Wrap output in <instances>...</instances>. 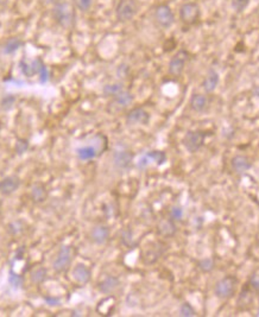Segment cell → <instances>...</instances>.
<instances>
[{"label": "cell", "instance_id": "20", "mask_svg": "<svg viewBox=\"0 0 259 317\" xmlns=\"http://www.w3.org/2000/svg\"><path fill=\"white\" fill-rule=\"evenodd\" d=\"M219 81H220V78H219L218 73L215 70H209L202 82V88L206 93H213L219 86Z\"/></svg>", "mask_w": 259, "mask_h": 317}, {"label": "cell", "instance_id": "41", "mask_svg": "<svg viewBox=\"0 0 259 317\" xmlns=\"http://www.w3.org/2000/svg\"><path fill=\"white\" fill-rule=\"evenodd\" d=\"M253 93H255V95L259 96V86H258V87H256V88L253 89Z\"/></svg>", "mask_w": 259, "mask_h": 317}, {"label": "cell", "instance_id": "37", "mask_svg": "<svg viewBox=\"0 0 259 317\" xmlns=\"http://www.w3.org/2000/svg\"><path fill=\"white\" fill-rule=\"evenodd\" d=\"M122 241L124 245L131 246L132 242H133V239H132V234L130 231H124L122 234Z\"/></svg>", "mask_w": 259, "mask_h": 317}, {"label": "cell", "instance_id": "16", "mask_svg": "<svg viewBox=\"0 0 259 317\" xmlns=\"http://www.w3.org/2000/svg\"><path fill=\"white\" fill-rule=\"evenodd\" d=\"M231 165H232L233 171H235L236 174H245L246 171H249L251 169V162L246 156L243 155H236L231 160Z\"/></svg>", "mask_w": 259, "mask_h": 317}, {"label": "cell", "instance_id": "13", "mask_svg": "<svg viewBox=\"0 0 259 317\" xmlns=\"http://www.w3.org/2000/svg\"><path fill=\"white\" fill-rule=\"evenodd\" d=\"M19 186H21V180L18 176L16 175L6 176L0 181V194L4 196H10L18 190Z\"/></svg>", "mask_w": 259, "mask_h": 317}, {"label": "cell", "instance_id": "36", "mask_svg": "<svg viewBox=\"0 0 259 317\" xmlns=\"http://www.w3.org/2000/svg\"><path fill=\"white\" fill-rule=\"evenodd\" d=\"M183 217V211L181 207H173L170 209V219L173 221H181Z\"/></svg>", "mask_w": 259, "mask_h": 317}, {"label": "cell", "instance_id": "38", "mask_svg": "<svg viewBox=\"0 0 259 317\" xmlns=\"http://www.w3.org/2000/svg\"><path fill=\"white\" fill-rule=\"evenodd\" d=\"M44 302L47 303L48 305H50V307H57V305H60V298L58 297H52V296H46L44 297Z\"/></svg>", "mask_w": 259, "mask_h": 317}, {"label": "cell", "instance_id": "33", "mask_svg": "<svg viewBox=\"0 0 259 317\" xmlns=\"http://www.w3.org/2000/svg\"><path fill=\"white\" fill-rule=\"evenodd\" d=\"M74 1L75 7L78 10H80L81 12H87V11L91 10L93 5V0H73Z\"/></svg>", "mask_w": 259, "mask_h": 317}, {"label": "cell", "instance_id": "24", "mask_svg": "<svg viewBox=\"0 0 259 317\" xmlns=\"http://www.w3.org/2000/svg\"><path fill=\"white\" fill-rule=\"evenodd\" d=\"M98 152H99V150L97 149V146H93V145L82 146V148L77 149L78 158L80 160H83V162L94 159V158L98 156Z\"/></svg>", "mask_w": 259, "mask_h": 317}, {"label": "cell", "instance_id": "12", "mask_svg": "<svg viewBox=\"0 0 259 317\" xmlns=\"http://www.w3.org/2000/svg\"><path fill=\"white\" fill-rule=\"evenodd\" d=\"M72 277H73V279L78 283V284L86 285L91 282L92 271L87 265L78 263V264H77L74 266V267H73Z\"/></svg>", "mask_w": 259, "mask_h": 317}, {"label": "cell", "instance_id": "3", "mask_svg": "<svg viewBox=\"0 0 259 317\" xmlns=\"http://www.w3.org/2000/svg\"><path fill=\"white\" fill-rule=\"evenodd\" d=\"M139 10L137 0H119L115 7V17L120 23H128L136 17Z\"/></svg>", "mask_w": 259, "mask_h": 317}, {"label": "cell", "instance_id": "19", "mask_svg": "<svg viewBox=\"0 0 259 317\" xmlns=\"http://www.w3.org/2000/svg\"><path fill=\"white\" fill-rule=\"evenodd\" d=\"M208 104H209L208 96L205 94H200V93L194 94L190 99V108L193 109L194 112H205L207 109Z\"/></svg>", "mask_w": 259, "mask_h": 317}, {"label": "cell", "instance_id": "10", "mask_svg": "<svg viewBox=\"0 0 259 317\" xmlns=\"http://www.w3.org/2000/svg\"><path fill=\"white\" fill-rule=\"evenodd\" d=\"M112 160H113L114 166L117 169L126 170L131 166L132 162H133V154L126 149H118L113 152Z\"/></svg>", "mask_w": 259, "mask_h": 317}, {"label": "cell", "instance_id": "35", "mask_svg": "<svg viewBox=\"0 0 259 317\" xmlns=\"http://www.w3.org/2000/svg\"><path fill=\"white\" fill-rule=\"evenodd\" d=\"M249 285L255 292L259 293V272H255L251 274L249 279Z\"/></svg>", "mask_w": 259, "mask_h": 317}, {"label": "cell", "instance_id": "11", "mask_svg": "<svg viewBox=\"0 0 259 317\" xmlns=\"http://www.w3.org/2000/svg\"><path fill=\"white\" fill-rule=\"evenodd\" d=\"M165 162H167V155H165V152L159 151V150H154V151L148 152V154H145L140 158L139 162H138V168L144 169L150 163H155L156 165H162Z\"/></svg>", "mask_w": 259, "mask_h": 317}, {"label": "cell", "instance_id": "8", "mask_svg": "<svg viewBox=\"0 0 259 317\" xmlns=\"http://www.w3.org/2000/svg\"><path fill=\"white\" fill-rule=\"evenodd\" d=\"M188 58H189V53H188L185 50H180L177 52L175 55L171 57L170 61H169L168 66V72L169 74L173 76H180L184 70L185 63H187Z\"/></svg>", "mask_w": 259, "mask_h": 317}, {"label": "cell", "instance_id": "22", "mask_svg": "<svg viewBox=\"0 0 259 317\" xmlns=\"http://www.w3.org/2000/svg\"><path fill=\"white\" fill-rule=\"evenodd\" d=\"M23 45H24V42L22 38L11 37L5 42L4 45H2V53H4L5 55H12V53L18 52Z\"/></svg>", "mask_w": 259, "mask_h": 317}, {"label": "cell", "instance_id": "34", "mask_svg": "<svg viewBox=\"0 0 259 317\" xmlns=\"http://www.w3.org/2000/svg\"><path fill=\"white\" fill-rule=\"evenodd\" d=\"M250 0H232L231 1V5H232L233 10L235 11L236 13H241L243 11L249 6Z\"/></svg>", "mask_w": 259, "mask_h": 317}, {"label": "cell", "instance_id": "6", "mask_svg": "<svg viewBox=\"0 0 259 317\" xmlns=\"http://www.w3.org/2000/svg\"><path fill=\"white\" fill-rule=\"evenodd\" d=\"M205 139H206V134L202 131H189L183 137L182 144L188 152L194 154L202 148Z\"/></svg>", "mask_w": 259, "mask_h": 317}, {"label": "cell", "instance_id": "25", "mask_svg": "<svg viewBox=\"0 0 259 317\" xmlns=\"http://www.w3.org/2000/svg\"><path fill=\"white\" fill-rule=\"evenodd\" d=\"M48 278V270L43 266H38V267H33L30 271V280L32 284L39 285L43 284Z\"/></svg>", "mask_w": 259, "mask_h": 317}, {"label": "cell", "instance_id": "28", "mask_svg": "<svg viewBox=\"0 0 259 317\" xmlns=\"http://www.w3.org/2000/svg\"><path fill=\"white\" fill-rule=\"evenodd\" d=\"M8 284L13 289H16V290L22 289L24 285V277L16 273L13 270H10V272H8Z\"/></svg>", "mask_w": 259, "mask_h": 317}, {"label": "cell", "instance_id": "14", "mask_svg": "<svg viewBox=\"0 0 259 317\" xmlns=\"http://www.w3.org/2000/svg\"><path fill=\"white\" fill-rule=\"evenodd\" d=\"M109 234L111 232L106 225H97L92 228L89 237L95 245H104L109 239Z\"/></svg>", "mask_w": 259, "mask_h": 317}, {"label": "cell", "instance_id": "1", "mask_svg": "<svg viewBox=\"0 0 259 317\" xmlns=\"http://www.w3.org/2000/svg\"><path fill=\"white\" fill-rule=\"evenodd\" d=\"M52 17L55 19V22L57 23L58 25L64 29L67 27H70L74 23L75 16H74V11L68 2L66 1H56L53 4V8H52Z\"/></svg>", "mask_w": 259, "mask_h": 317}, {"label": "cell", "instance_id": "15", "mask_svg": "<svg viewBox=\"0 0 259 317\" xmlns=\"http://www.w3.org/2000/svg\"><path fill=\"white\" fill-rule=\"evenodd\" d=\"M120 285V279L115 276H106L101 282L98 284V289L104 295H109L114 292Z\"/></svg>", "mask_w": 259, "mask_h": 317}, {"label": "cell", "instance_id": "31", "mask_svg": "<svg viewBox=\"0 0 259 317\" xmlns=\"http://www.w3.org/2000/svg\"><path fill=\"white\" fill-rule=\"evenodd\" d=\"M198 266H199L200 271H202V272H205V273H208V272H210V271L214 270L215 262H214V259H212V258H204V259L200 260Z\"/></svg>", "mask_w": 259, "mask_h": 317}, {"label": "cell", "instance_id": "2", "mask_svg": "<svg viewBox=\"0 0 259 317\" xmlns=\"http://www.w3.org/2000/svg\"><path fill=\"white\" fill-rule=\"evenodd\" d=\"M75 256V250L73 246L70 245H63L58 250L57 256L55 257L52 262V270L57 273H62L64 271H67L69 268V266L72 265L73 259Z\"/></svg>", "mask_w": 259, "mask_h": 317}, {"label": "cell", "instance_id": "40", "mask_svg": "<svg viewBox=\"0 0 259 317\" xmlns=\"http://www.w3.org/2000/svg\"><path fill=\"white\" fill-rule=\"evenodd\" d=\"M38 75H39V78H41L42 82H46L48 80V69H47L46 66L42 68V70L39 72Z\"/></svg>", "mask_w": 259, "mask_h": 317}, {"label": "cell", "instance_id": "23", "mask_svg": "<svg viewBox=\"0 0 259 317\" xmlns=\"http://www.w3.org/2000/svg\"><path fill=\"white\" fill-rule=\"evenodd\" d=\"M157 231L162 237L165 238H170L173 237L174 234L176 233V226L175 222L173 221L171 219H167V220H162L157 226Z\"/></svg>", "mask_w": 259, "mask_h": 317}, {"label": "cell", "instance_id": "29", "mask_svg": "<svg viewBox=\"0 0 259 317\" xmlns=\"http://www.w3.org/2000/svg\"><path fill=\"white\" fill-rule=\"evenodd\" d=\"M29 149H30V143L27 139H25V138H18V139L16 140L15 152L18 156L24 155L25 152H27V150Z\"/></svg>", "mask_w": 259, "mask_h": 317}, {"label": "cell", "instance_id": "32", "mask_svg": "<svg viewBox=\"0 0 259 317\" xmlns=\"http://www.w3.org/2000/svg\"><path fill=\"white\" fill-rule=\"evenodd\" d=\"M179 315L182 317H194L196 316V311L193 307H191L189 303L185 302L183 303V304H181V307H180Z\"/></svg>", "mask_w": 259, "mask_h": 317}, {"label": "cell", "instance_id": "17", "mask_svg": "<svg viewBox=\"0 0 259 317\" xmlns=\"http://www.w3.org/2000/svg\"><path fill=\"white\" fill-rule=\"evenodd\" d=\"M19 66H21L22 73H23L25 76H29V78H31V76H33L35 74H39V72H41L42 68L44 67V64L41 59L37 58L29 62V63L25 61H22Z\"/></svg>", "mask_w": 259, "mask_h": 317}, {"label": "cell", "instance_id": "39", "mask_svg": "<svg viewBox=\"0 0 259 317\" xmlns=\"http://www.w3.org/2000/svg\"><path fill=\"white\" fill-rule=\"evenodd\" d=\"M24 253H25V247H24V246H22V247H19L18 250H17V252H16V254H15V260H21V259H23Z\"/></svg>", "mask_w": 259, "mask_h": 317}, {"label": "cell", "instance_id": "18", "mask_svg": "<svg viewBox=\"0 0 259 317\" xmlns=\"http://www.w3.org/2000/svg\"><path fill=\"white\" fill-rule=\"evenodd\" d=\"M30 196H31V200H32L35 203H37V205H39V203H43L48 197L47 186L41 182L33 183L32 186H31Z\"/></svg>", "mask_w": 259, "mask_h": 317}, {"label": "cell", "instance_id": "21", "mask_svg": "<svg viewBox=\"0 0 259 317\" xmlns=\"http://www.w3.org/2000/svg\"><path fill=\"white\" fill-rule=\"evenodd\" d=\"M134 98L132 95V93H130L129 90L124 89L123 92H120L119 94L115 95L113 98V101H112V105L117 107V108L123 109L126 108V107L130 106L132 103H133Z\"/></svg>", "mask_w": 259, "mask_h": 317}, {"label": "cell", "instance_id": "30", "mask_svg": "<svg viewBox=\"0 0 259 317\" xmlns=\"http://www.w3.org/2000/svg\"><path fill=\"white\" fill-rule=\"evenodd\" d=\"M16 101L17 98L15 95L6 94L1 99V101H0V107H1V109H4V111H10V109L15 106Z\"/></svg>", "mask_w": 259, "mask_h": 317}, {"label": "cell", "instance_id": "27", "mask_svg": "<svg viewBox=\"0 0 259 317\" xmlns=\"http://www.w3.org/2000/svg\"><path fill=\"white\" fill-rule=\"evenodd\" d=\"M123 90H124L123 84L115 82V83L105 84L103 88V93H104V95L108 96V98H114L115 95H118L120 92H123Z\"/></svg>", "mask_w": 259, "mask_h": 317}, {"label": "cell", "instance_id": "9", "mask_svg": "<svg viewBox=\"0 0 259 317\" xmlns=\"http://www.w3.org/2000/svg\"><path fill=\"white\" fill-rule=\"evenodd\" d=\"M125 119L129 125H148L150 121V113L143 107H134L128 112Z\"/></svg>", "mask_w": 259, "mask_h": 317}, {"label": "cell", "instance_id": "4", "mask_svg": "<svg viewBox=\"0 0 259 317\" xmlns=\"http://www.w3.org/2000/svg\"><path fill=\"white\" fill-rule=\"evenodd\" d=\"M236 285H238V280L234 276H226L216 283L214 293L221 299L231 298L235 293Z\"/></svg>", "mask_w": 259, "mask_h": 317}, {"label": "cell", "instance_id": "5", "mask_svg": "<svg viewBox=\"0 0 259 317\" xmlns=\"http://www.w3.org/2000/svg\"><path fill=\"white\" fill-rule=\"evenodd\" d=\"M200 13H201L200 6L194 1L184 2L180 7V19L185 25L196 24L199 22Z\"/></svg>", "mask_w": 259, "mask_h": 317}, {"label": "cell", "instance_id": "26", "mask_svg": "<svg viewBox=\"0 0 259 317\" xmlns=\"http://www.w3.org/2000/svg\"><path fill=\"white\" fill-rule=\"evenodd\" d=\"M25 231V223L23 220H16L7 225V233L12 237L21 236Z\"/></svg>", "mask_w": 259, "mask_h": 317}, {"label": "cell", "instance_id": "7", "mask_svg": "<svg viewBox=\"0 0 259 317\" xmlns=\"http://www.w3.org/2000/svg\"><path fill=\"white\" fill-rule=\"evenodd\" d=\"M155 21L163 29H168L175 23V16L173 10L167 4H160L155 8Z\"/></svg>", "mask_w": 259, "mask_h": 317}]
</instances>
